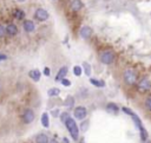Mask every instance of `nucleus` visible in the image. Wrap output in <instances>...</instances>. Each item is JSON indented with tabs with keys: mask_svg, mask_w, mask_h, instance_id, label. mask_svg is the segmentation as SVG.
Instances as JSON below:
<instances>
[{
	"mask_svg": "<svg viewBox=\"0 0 151 143\" xmlns=\"http://www.w3.org/2000/svg\"><path fill=\"white\" fill-rule=\"evenodd\" d=\"M122 110H123V112H125L126 115H129V116H131V118L133 119V122H135V124L138 127V129H139V134H140V138H142V141H146V138H147V131H146V129L143 127V123H142V121H140V118L131 110V109H129V108H122Z\"/></svg>",
	"mask_w": 151,
	"mask_h": 143,
	"instance_id": "obj_1",
	"label": "nucleus"
},
{
	"mask_svg": "<svg viewBox=\"0 0 151 143\" xmlns=\"http://www.w3.org/2000/svg\"><path fill=\"white\" fill-rule=\"evenodd\" d=\"M65 127H66L67 131L70 132V135H71V137L73 139H78V137H79V128H78L77 123H76V121L73 118L68 117L66 119V122H65Z\"/></svg>",
	"mask_w": 151,
	"mask_h": 143,
	"instance_id": "obj_2",
	"label": "nucleus"
},
{
	"mask_svg": "<svg viewBox=\"0 0 151 143\" xmlns=\"http://www.w3.org/2000/svg\"><path fill=\"white\" fill-rule=\"evenodd\" d=\"M123 81L126 85H135L138 82L137 72L132 69H126L123 72Z\"/></svg>",
	"mask_w": 151,
	"mask_h": 143,
	"instance_id": "obj_3",
	"label": "nucleus"
},
{
	"mask_svg": "<svg viewBox=\"0 0 151 143\" xmlns=\"http://www.w3.org/2000/svg\"><path fill=\"white\" fill-rule=\"evenodd\" d=\"M99 60L104 64V65H110L113 63L115 60V53L110 50H106V51H103L99 56Z\"/></svg>",
	"mask_w": 151,
	"mask_h": 143,
	"instance_id": "obj_4",
	"label": "nucleus"
},
{
	"mask_svg": "<svg viewBox=\"0 0 151 143\" xmlns=\"http://www.w3.org/2000/svg\"><path fill=\"white\" fill-rule=\"evenodd\" d=\"M137 90L140 94H145L151 90V82L147 78H142L139 82H137Z\"/></svg>",
	"mask_w": 151,
	"mask_h": 143,
	"instance_id": "obj_5",
	"label": "nucleus"
},
{
	"mask_svg": "<svg viewBox=\"0 0 151 143\" xmlns=\"http://www.w3.org/2000/svg\"><path fill=\"white\" fill-rule=\"evenodd\" d=\"M73 115H74V118H77L79 121H83L88 116V110H86L85 107H77L73 111Z\"/></svg>",
	"mask_w": 151,
	"mask_h": 143,
	"instance_id": "obj_6",
	"label": "nucleus"
},
{
	"mask_svg": "<svg viewBox=\"0 0 151 143\" xmlns=\"http://www.w3.org/2000/svg\"><path fill=\"white\" fill-rule=\"evenodd\" d=\"M34 17L39 21H46L50 18V14L45 9H37L34 12Z\"/></svg>",
	"mask_w": 151,
	"mask_h": 143,
	"instance_id": "obj_7",
	"label": "nucleus"
},
{
	"mask_svg": "<svg viewBox=\"0 0 151 143\" xmlns=\"http://www.w3.org/2000/svg\"><path fill=\"white\" fill-rule=\"evenodd\" d=\"M36 118V115H34V111L32 109H26L23 114V122L26 123V124H30L34 121Z\"/></svg>",
	"mask_w": 151,
	"mask_h": 143,
	"instance_id": "obj_8",
	"label": "nucleus"
},
{
	"mask_svg": "<svg viewBox=\"0 0 151 143\" xmlns=\"http://www.w3.org/2000/svg\"><path fill=\"white\" fill-rule=\"evenodd\" d=\"M23 29H24L25 32L32 33V32H34V30H36V25H34V23H33L32 20L25 19V20L23 21Z\"/></svg>",
	"mask_w": 151,
	"mask_h": 143,
	"instance_id": "obj_9",
	"label": "nucleus"
},
{
	"mask_svg": "<svg viewBox=\"0 0 151 143\" xmlns=\"http://www.w3.org/2000/svg\"><path fill=\"white\" fill-rule=\"evenodd\" d=\"M92 36V29L90 26H83L80 29V37L83 39H90Z\"/></svg>",
	"mask_w": 151,
	"mask_h": 143,
	"instance_id": "obj_10",
	"label": "nucleus"
},
{
	"mask_svg": "<svg viewBox=\"0 0 151 143\" xmlns=\"http://www.w3.org/2000/svg\"><path fill=\"white\" fill-rule=\"evenodd\" d=\"M5 31H6V34H7V36L14 37V36H17V33H18V27H17V25H14V24H9V25L5 27Z\"/></svg>",
	"mask_w": 151,
	"mask_h": 143,
	"instance_id": "obj_11",
	"label": "nucleus"
},
{
	"mask_svg": "<svg viewBox=\"0 0 151 143\" xmlns=\"http://www.w3.org/2000/svg\"><path fill=\"white\" fill-rule=\"evenodd\" d=\"M83 1L82 0H72L71 1V10L73 12H79L83 9Z\"/></svg>",
	"mask_w": 151,
	"mask_h": 143,
	"instance_id": "obj_12",
	"label": "nucleus"
},
{
	"mask_svg": "<svg viewBox=\"0 0 151 143\" xmlns=\"http://www.w3.org/2000/svg\"><path fill=\"white\" fill-rule=\"evenodd\" d=\"M67 72H68L67 66H61L59 69V71H58L57 76H56V81H61L63 78H65V76L67 75Z\"/></svg>",
	"mask_w": 151,
	"mask_h": 143,
	"instance_id": "obj_13",
	"label": "nucleus"
},
{
	"mask_svg": "<svg viewBox=\"0 0 151 143\" xmlns=\"http://www.w3.org/2000/svg\"><path fill=\"white\" fill-rule=\"evenodd\" d=\"M30 78L33 81V82H39L40 81V77H41V74H40V71L34 69V70H31L30 71V74H28Z\"/></svg>",
	"mask_w": 151,
	"mask_h": 143,
	"instance_id": "obj_14",
	"label": "nucleus"
},
{
	"mask_svg": "<svg viewBox=\"0 0 151 143\" xmlns=\"http://www.w3.org/2000/svg\"><path fill=\"white\" fill-rule=\"evenodd\" d=\"M106 110H108L110 114L116 115V114H118V112H119V107H118L116 103L111 102V103H108V104H106Z\"/></svg>",
	"mask_w": 151,
	"mask_h": 143,
	"instance_id": "obj_15",
	"label": "nucleus"
},
{
	"mask_svg": "<svg viewBox=\"0 0 151 143\" xmlns=\"http://www.w3.org/2000/svg\"><path fill=\"white\" fill-rule=\"evenodd\" d=\"M48 142H50V139H48L46 134L41 132V134H38L36 136V143H48Z\"/></svg>",
	"mask_w": 151,
	"mask_h": 143,
	"instance_id": "obj_16",
	"label": "nucleus"
},
{
	"mask_svg": "<svg viewBox=\"0 0 151 143\" xmlns=\"http://www.w3.org/2000/svg\"><path fill=\"white\" fill-rule=\"evenodd\" d=\"M13 16H14V18L18 19V20H24V18H25V12H24L23 10H20V9H16V10L13 11Z\"/></svg>",
	"mask_w": 151,
	"mask_h": 143,
	"instance_id": "obj_17",
	"label": "nucleus"
},
{
	"mask_svg": "<svg viewBox=\"0 0 151 143\" xmlns=\"http://www.w3.org/2000/svg\"><path fill=\"white\" fill-rule=\"evenodd\" d=\"M90 83L97 88H104L105 87V82L103 79H96V78H91L90 79Z\"/></svg>",
	"mask_w": 151,
	"mask_h": 143,
	"instance_id": "obj_18",
	"label": "nucleus"
},
{
	"mask_svg": "<svg viewBox=\"0 0 151 143\" xmlns=\"http://www.w3.org/2000/svg\"><path fill=\"white\" fill-rule=\"evenodd\" d=\"M41 124H43L44 128H48L50 127V117H48L47 112H44L41 115Z\"/></svg>",
	"mask_w": 151,
	"mask_h": 143,
	"instance_id": "obj_19",
	"label": "nucleus"
},
{
	"mask_svg": "<svg viewBox=\"0 0 151 143\" xmlns=\"http://www.w3.org/2000/svg\"><path fill=\"white\" fill-rule=\"evenodd\" d=\"M59 94H60V89H58V88H51V89H48V91H47V95H48L50 97L59 96Z\"/></svg>",
	"mask_w": 151,
	"mask_h": 143,
	"instance_id": "obj_20",
	"label": "nucleus"
},
{
	"mask_svg": "<svg viewBox=\"0 0 151 143\" xmlns=\"http://www.w3.org/2000/svg\"><path fill=\"white\" fill-rule=\"evenodd\" d=\"M73 74H74V76H77V77L82 76V74H83V67H82L80 65L73 66Z\"/></svg>",
	"mask_w": 151,
	"mask_h": 143,
	"instance_id": "obj_21",
	"label": "nucleus"
},
{
	"mask_svg": "<svg viewBox=\"0 0 151 143\" xmlns=\"http://www.w3.org/2000/svg\"><path fill=\"white\" fill-rule=\"evenodd\" d=\"M83 69H84L85 75L90 77V75H91V66H90V64L86 63V61H84V63H83Z\"/></svg>",
	"mask_w": 151,
	"mask_h": 143,
	"instance_id": "obj_22",
	"label": "nucleus"
},
{
	"mask_svg": "<svg viewBox=\"0 0 151 143\" xmlns=\"http://www.w3.org/2000/svg\"><path fill=\"white\" fill-rule=\"evenodd\" d=\"M73 104H74V98L68 96V97L66 98V101H65V105H66L67 108H71V107H73Z\"/></svg>",
	"mask_w": 151,
	"mask_h": 143,
	"instance_id": "obj_23",
	"label": "nucleus"
},
{
	"mask_svg": "<svg viewBox=\"0 0 151 143\" xmlns=\"http://www.w3.org/2000/svg\"><path fill=\"white\" fill-rule=\"evenodd\" d=\"M70 117V115H68V112H61L60 114V121L63 122V123H65L66 122V119Z\"/></svg>",
	"mask_w": 151,
	"mask_h": 143,
	"instance_id": "obj_24",
	"label": "nucleus"
},
{
	"mask_svg": "<svg viewBox=\"0 0 151 143\" xmlns=\"http://www.w3.org/2000/svg\"><path fill=\"white\" fill-rule=\"evenodd\" d=\"M145 107H146L147 110L151 111V97H147V98L145 99Z\"/></svg>",
	"mask_w": 151,
	"mask_h": 143,
	"instance_id": "obj_25",
	"label": "nucleus"
},
{
	"mask_svg": "<svg viewBox=\"0 0 151 143\" xmlns=\"http://www.w3.org/2000/svg\"><path fill=\"white\" fill-rule=\"evenodd\" d=\"M60 82H61V84H63L64 87H71V84H72L71 81H68V79H66V78H63Z\"/></svg>",
	"mask_w": 151,
	"mask_h": 143,
	"instance_id": "obj_26",
	"label": "nucleus"
},
{
	"mask_svg": "<svg viewBox=\"0 0 151 143\" xmlns=\"http://www.w3.org/2000/svg\"><path fill=\"white\" fill-rule=\"evenodd\" d=\"M88 125H89V122H88V121H84V122L80 124V129H82L83 131H86V130H88Z\"/></svg>",
	"mask_w": 151,
	"mask_h": 143,
	"instance_id": "obj_27",
	"label": "nucleus"
},
{
	"mask_svg": "<svg viewBox=\"0 0 151 143\" xmlns=\"http://www.w3.org/2000/svg\"><path fill=\"white\" fill-rule=\"evenodd\" d=\"M5 34H6V31H5V27L0 24V38H3V37H5Z\"/></svg>",
	"mask_w": 151,
	"mask_h": 143,
	"instance_id": "obj_28",
	"label": "nucleus"
},
{
	"mask_svg": "<svg viewBox=\"0 0 151 143\" xmlns=\"http://www.w3.org/2000/svg\"><path fill=\"white\" fill-rule=\"evenodd\" d=\"M44 75H45L46 77L50 76V69H48V67H45V69H44Z\"/></svg>",
	"mask_w": 151,
	"mask_h": 143,
	"instance_id": "obj_29",
	"label": "nucleus"
},
{
	"mask_svg": "<svg viewBox=\"0 0 151 143\" xmlns=\"http://www.w3.org/2000/svg\"><path fill=\"white\" fill-rule=\"evenodd\" d=\"M6 59H7V57L4 53H0V61H1V60H6Z\"/></svg>",
	"mask_w": 151,
	"mask_h": 143,
	"instance_id": "obj_30",
	"label": "nucleus"
},
{
	"mask_svg": "<svg viewBox=\"0 0 151 143\" xmlns=\"http://www.w3.org/2000/svg\"><path fill=\"white\" fill-rule=\"evenodd\" d=\"M48 143H58V142H57V139H54V138H52V139H51V141H50Z\"/></svg>",
	"mask_w": 151,
	"mask_h": 143,
	"instance_id": "obj_31",
	"label": "nucleus"
},
{
	"mask_svg": "<svg viewBox=\"0 0 151 143\" xmlns=\"http://www.w3.org/2000/svg\"><path fill=\"white\" fill-rule=\"evenodd\" d=\"M53 115H54V116H57V115H58V110H54V112H53Z\"/></svg>",
	"mask_w": 151,
	"mask_h": 143,
	"instance_id": "obj_32",
	"label": "nucleus"
},
{
	"mask_svg": "<svg viewBox=\"0 0 151 143\" xmlns=\"http://www.w3.org/2000/svg\"><path fill=\"white\" fill-rule=\"evenodd\" d=\"M18 3H24V1H26V0H17Z\"/></svg>",
	"mask_w": 151,
	"mask_h": 143,
	"instance_id": "obj_33",
	"label": "nucleus"
},
{
	"mask_svg": "<svg viewBox=\"0 0 151 143\" xmlns=\"http://www.w3.org/2000/svg\"><path fill=\"white\" fill-rule=\"evenodd\" d=\"M80 143H84V142H80Z\"/></svg>",
	"mask_w": 151,
	"mask_h": 143,
	"instance_id": "obj_34",
	"label": "nucleus"
}]
</instances>
